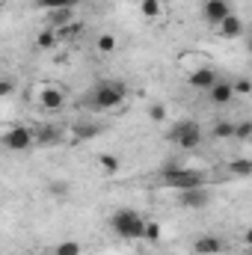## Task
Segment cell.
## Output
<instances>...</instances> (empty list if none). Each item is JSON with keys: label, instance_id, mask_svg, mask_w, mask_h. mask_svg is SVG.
<instances>
[{"label": "cell", "instance_id": "10", "mask_svg": "<svg viewBox=\"0 0 252 255\" xmlns=\"http://www.w3.org/2000/svg\"><path fill=\"white\" fill-rule=\"evenodd\" d=\"M211 101L217 104V107H229L232 101H235V89H232V80H217L211 89Z\"/></svg>", "mask_w": 252, "mask_h": 255}, {"label": "cell", "instance_id": "14", "mask_svg": "<svg viewBox=\"0 0 252 255\" xmlns=\"http://www.w3.org/2000/svg\"><path fill=\"white\" fill-rule=\"evenodd\" d=\"M48 15H51V30H60V27H65V24H71L74 9H51Z\"/></svg>", "mask_w": 252, "mask_h": 255}, {"label": "cell", "instance_id": "26", "mask_svg": "<svg viewBox=\"0 0 252 255\" xmlns=\"http://www.w3.org/2000/svg\"><path fill=\"white\" fill-rule=\"evenodd\" d=\"M250 136H252V122H238V125H235V139L247 142Z\"/></svg>", "mask_w": 252, "mask_h": 255}, {"label": "cell", "instance_id": "11", "mask_svg": "<svg viewBox=\"0 0 252 255\" xmlns=\"http://www.w3.org/2000/svg\"><path fill=\"white\" fill-rule=\"evenodd\" d=\"M178 202H181L184 208H205V205L211 202V193H208V187H193V190H181Z\"/></svg>", "mask_w": 252, "mask_h": 255}, {"label": "cell", "instance_id": "16", "mask_svg": "<svg viewBox=\"0 0 252 255\" xmlns=\"http://www.w3.org/2000/svg\"><path fill=\"white\" fill-rule=\"evenodd\" d=\"M95 51H98L101 57H110V54L116 51V36H113V33H101L98 42H95Z\"/></svg>", "mask_w": 252, "mask_h": 255}, {"label": "cell", "instance_id": "1", "mask_svg": "<svg viewBox=\"0 0 252 255\" xmlns=\"http://www.w3.org/2000/svg\"><path fill=\"white\" fill-rule=\"evenodd\" d=\"M122 101H125V86L116 83V80L98 83V86L83 98V104H89L92 110H116V107H122Z\"/></svg>", "mask_w": 252, "mask_h": 255}, {"label": "cell", "instance_id": "6", "mask_svg": "<svg viewBox=\"0 0 252 255\" xmlns=\"http://www.w3.org/2000/svg\"><path fill=\"white\" fill-rule=\"evenodd\" d=\"M36 101H39V107L42 110H48V113H57V110H63L65 107V92L60 86H51V83H45V86H39V92H36Z\"/></svg>", "mask_w": 252, "mask_h": 255}, {"label": "cell", "instance_id": "9", "mask_svg": "<svg viewBox=\"0 0 252 255\" xmlns=\"http://www.w3.org/2000/svg\"><path fill=\"white\" fill-rule=\"evenodd\" d=\"M217 33H220L223 39H241V36H244V21H241L235 12H229V15L217 24Z\"/></svg>", "mask_w": 252, "mask_h": 255}, {"label": "cell", "instance_id": "12", "mask_svg": "<svg viewBox=\"0 0 252 255\" xmlns=\"http://www.w3.org/2000/svg\"><path fill=\"white\" fill-rule=\"evenodd\" d=\"M60 139H63V130L57 125H36V130H33V142L36 145H54Z\"/></svg>", "mask_w": 252, "mask_h": 255}, {"label": "cell", "instance_id": "15", "mask_svg": "<svg viewBox=\"0 0 252 255\" xmlns=\"http://www.w3.org/2000/svg\"><path fill=\"white\" fill-rule=\"evenodd\" d=\"M160 12H163V3L160 0H139V15L142 18L154 21V18H160Z\"/></svg>", "mask_w": 252, "mask_h": 255}, {"label": "cell", "instance_id": "13", "mask_svg": "<svg viewBox=\"0 0 252 255\" xmlns=\"http://www.w3.org/2000/svg\"><path fill=\"white\" fill-rule=\"evenodd\" d=\"M193 253L196 255H217V253H223V241L217 235H202V238H196Z\"/></svg>", "mask_w": 252, "mask_h": 255}, {"label": "cell", "instance_id": "23", "mask_svg": "<svg viewBox=\"0 0 252 255\" xmlns=\"http://www.w3.org/2000/svg\"><path fill=\"white\" fill-rule=\"evenodd\" d=\"M214 136L217 139H232L235 136V122H217L214 125Z\"/></svg>", "mask_w": 252, "mask_h": 255}, {"label": "cell", "instance_id": "24", "mask_svg": "<svg viewBox=\"0 0 252 255\" xmlns=\"http://www.w3.org/2000/svg\"><path fill=\"white\" fill-rule=\"evenodd\" d=\"M54 33H57V39H74L77 33H83V24H74V21H71V24H65L60 30H54Z\"/></svg>", "mask_w": 252, "mask_h": 255}, {"label": "cell", "instance_id": "5", "mask_svg": "<svg viewBox=\"0 0 252 255\" xmlns=\"http://www.w3.org/2000/svg\"><path fill=\"white\" fill-rule=\"evenodd\" d=\"M0 145L6 151H30L36 142H33V128L27 125H12L6 128V133L0 136Z\"/></svg>", "mask_w": 252, "mask_h": 255}, {"label": "cell", "instance_id": "17", "mask_svg": "<svg viewBox=\"0 0 252 255\" xmlns=\"http://www.w3.org/2000/svg\"><path fill=\"white\" fill-rule=\"evenodd\" d=\"M229 175L247 178V175H252V163L247 160V157H241V160H232V163H229Z\"/></svg>", "mask_w": 252, "mask_h": 255}, {"label": "cell", "instance_id": "28", "mask_svg": "<svg viewBox=\"0 0 252 255\" xmlns=\"http://www.w3.org/2000/svg\"><path fill=\"white\" fill-rule=\"evenodd\" d=\"M15 95V80L12 77H0V98H9Z\"/></svg>", "mask_w": 252, "mask_h": 255}, {"label": "cell", "instance_id": "8", "mask_svg": "<svg viewBox=\"0 0 252 255\" xmlns=\"http://www.w3.org/2000/svg\"><path fill=\"white\" fill-rule=\"evenodd\" d=\"M220 77H217V71L214 68H208V65H199V68H193L187 74V83L193 89H211L214 83H217Z\"/></svg>", "mask_w": 252, "mask_h": 255}, {"label": "cell", "instance_id": "25", "mask_svg": "<svg viewBox=\"0 0 252 255\" xmlns=\"http://www.w3.org/2000/svg\"><path fill=\"white\" fill-rule=\"evenodd\" d=\"M232 89H235V95H250L252 92V83H250V77H238V80H232Z\"/></svg>", "mask_w": 252, "mask_h": 255}, {"label": "cell", "instance_id": "7", "mask_svg": "<svg viewBox=\"0 0 252 255\" xmlns=\"http://www.w3.org/2000/svg\"><path fill=\"white\" fill-rule=\"evenodd\" d=\"M229 12H232V3H229V0H205V3H202V15H205V21L214 24V27H217Z\"/></svg>", "mask_w": 252, "mask_h": 255}, {"label": "cell", "instance_id": "29", "mask_svg": "<svg viewBox=\"0 0 252 255\" xmlns=\"http://www.w3.org/2000/svg\"><path fill=\"white\" fill-rule=\"evenodd\" d=\"M95 133H98L95 125H74V136H77V139H83V136L89 139V136H95Z\"/></svg>", "mask_w": 252, "mask_h": 255}, {"label": "cell", "instance_id": "31", "mask_svg": "<svg viewBox=\"0 0 252 255\" xmlns=\"http://www.w3.org/2000/svg\"><path fill=\"white\" fill-rule=\"evenodd\" d=\"M36 255H45V253H36Z\"/></svg>", "mask_w": 252, "mask_h": 255}, {"label": "cell", "instance_id": "30", "mask_svg": "<svg viewBox=\"0 0 252 255\" xmlns=\"http://www.w3.org/2000/svg\"><path fill=\"white\" fill-rule=\"evenodd\" d=\"M51 193H54V196H65V193H68V184H63V181H54V184H51Z\"/></svg>", "mask_w": 252, "mask_h": 255}, {"label": "cell", "instance_id": "19", "mask_svg": "<svg viewBox=\"0 0 252 255\" xmlns=\"http://www.w3.org/2000/svg\"><path fill=\"white\" fill-rule=\"evenodd\" d=\"M57 42H60V39H57V33H54V30L48 27L45 33H39V39H36V48H39V51H51V48H54Z\"/></svg>", "mask_w": 252, "mask_h": 255}, {"label": "cell", "instance_id": "4", "mask_svg": "<svg viewBox=\"0 0 252 255\" xmlns=\"http://www.w3.org/2000/svg\"><path fill=\"white\" fill-rule=\"evenodd\" d=\"M169 139H172V145H178L181 151H193V148L202 145V125H199L196 119H181V122L172 125Z\"/></svg>", "mask_w": 252, "mask_h": 255}, {"label": "cell", "instance_id": "3", "mask_svg": "<svg viewBox=\"0 0 252 255\" xmlns=\"http://www.w3.org/2000/svg\"><path fill=\"white\" fill-rule=\"evenodd\" d=\"M208 175L202 169H187V166H166L163 169V184L175 187V190H193V187H205Z\"/></svg>", "mask_w": 252, "mask_h": 255}, {"label": "cell", "instance_id": "27", "mask_svg": "<svg viewBox=\"0 0 252 255\" xmlns=\"http://www.w3.org/2000/svg\"><path fill=\"white\" fill-rule=\"evenodd\" d=\"M148 119H151V122H163V119H166V107H163V104H151V107H148Z\"/></svg>", "mask_w": 252, "mask_h": 255}, {"label": "cell", "instance_id": "22", "mask_svg": "<svg viewBox=\"0 0 252 255\" xmlns=\"http://www.w3.org/2000/svg\"><path fill=\"white\" fill-rule=\"evenodd\" d=\"M36 3H39V6H45V9L51 12V9H74L80 0H36Z\"/></svg>", "mask_w": 252, "mask_h": 255}, {"label": "cell", "instance_id": "18", "mask_svg": "<svg viewBox=\"0 0 252 255\" xmlns=\"http://www.w3.org/2000/svg\"><path fill=\"white\" fill-rule=\"evenodd\" d=\"M98 166H101L104 175H116V172H119V157H116V154H101V157H98Z\"/></svg>", "mask_w": 252, "mask_h": 255}, {"label": "cell", "instance_id": "2", "mask_svg": "<svg viewBox=\"0 0 252 255\" xmlns=\"http://www.w3.org/2000/svg\"><path fill=\"white\" fill-rule=\"evenodd\" d=\"M142 226H145V220H142V214H136L133 208H122V211H116V214L110 217V229H113L122 241H139V238H142Z\"/></svg>", "mask_w": 252, "mask_h": 255}, {"label": "cell", "instance_id": "20", "mask_svg": "<svg viewBox=\"0 0 252 255\" xmlns=\"http://www.w3.org/2000/svg\"><path fill=\"white\" fill-rule=\"evenodd\" d=\"M139 241H145V244H157L160 241V223H148L145 220V226H142V238Z\"/></svg>", "mask_w": 252, "mask_h": 255}, {"label": "cell", "instance_id": "21", "mask_svg": "<svg viewBox=\"0 0 252 255\" xmlns=\"http://www.w3.org/2000/svg\"><path fill=\"white\" fill-rule=\"evenodd\" d=\"M51 255H80V244H77V241H63V244L54 247Z\"/></svg>", "mask_w": 252, "mask_h": 255}]
</instances>
